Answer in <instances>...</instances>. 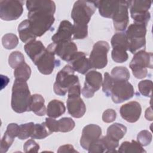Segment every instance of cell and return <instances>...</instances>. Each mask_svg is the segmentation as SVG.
Masks as SVG:
<instances>
[{
    "label": "cell",
    "instance_id": "obj_5",
    "mask_svg": "<svg viewBox=\"0 0 153 153\" xmlns=\"http://www.w3.org/2000/svg\"><path fill=\"white\" fill-rule=\"evenodd\" d=\"M129 67L136 78H145L148 74L147 68H152V53L145 50L137 51L134 54Z\"/></svg>",
    "mask_w": 153,
    "mask_h": 153
},
{
    "label": "cell",
    "instance_id": "obj_25",
    "mask_svg": "<svg viewBox=\"0 0 153 153\" xmlns=\"http://www.w3.org/2000/svg\"><path fill=\"white\" fill-rule=\"evenodd\" d=\"M18 32L21 41L24 43H27L36 39V36L32 33L29 20L22 21L18 26Z\"/></svg>",
    "mask_w": 153,
    "mask_h": 153
},
{
    "label": "cell",
    "instance_id": "obj_44",
    "mask_svg": "<svg viewBox=\"0 0 153 153\" xmlns=\"http://www.w3.org/2000/svg\"><path fill=\"white\" fill-rule=\"evenodd\" d=\"M145 118L148 120H150L152 121V115H149V108H147L146 111H145Z\"/></svg>",
    "mask_w": 153,
    "mask_h": 153
},
{
    "label": "cell",
    "instance_id": "obj_24",
    "mask_svg": "<svg viewBox=\"0 0 153 153\" xmlns=\"http://www.w3.org/2000/svg\"><path fill=\"white\" fill-rule=\"evenodd\" d=\"M66 108L63 102L54 99L51 100L47 107V114L49 117L56 118L65 112Z\"/></svg>",
    "mask_w": 153,
    "mask_h": 153
},
{
    "label": "cell",
    "instance_id": "obj_11",
    "mask_svg": "<svg viewBox=\"0 0 153 153\" xmlns=\"http://www.w3.org/2000/svg\"><path fill=\"white\" fill-rule=\"evenodd\" d=\"M23 1L17 0L0 1L1 19L5 21L18 19L23 13Z\"/></svg>",
    "mask_w": 153,
    "mask_h": 153
},
{
    "label": "cell",
    "instance_id": "obj_30",
    "mask_svg": "<svg viewBox=\"0 0 153 153\" xmlns=\"http://www.w3.org/2000/svg\"><path fill=\"white\" fill-rule=\"evenodd\" d=\"M111 76L114 81H128L130 75L127 68L124 66H116L112 69Z\"/></svg>",
    "mask_w": 153,
    "mask_h": 153
},
{
    "label": "cell",
    "instance_id": "obj_8",
    "mask_svg": "<svg viewBox=\"0 0 153 153\" xmlns=\"http://www.w3.org/2000/svg\"><path fill=\"white\" fill-rule=\"evenodd\" d=\"M112 50L111 57L117 63H123L127 60L128 56L127 51L128 50V42L124 32L115 33L111 39Z\"/></svg>",
    "mask_w": 153,
    "mask_h": 153
},
{
    "label": "cell",
    "instance_id": "obj_39",
    "mask_svg": "<svg viewBox=\"0 0 153 153\" xmlns=\"http://www.w3.org/2000/svg\"><path fill=\"white\" fill-rule=\"evenodd\" d=\"M87 151L89 153L106 152V147L102 137L99 138L92 144H91Z\"/></svg>",
    "mask_w": 153,
    "mask_h": 153
},
{
    "label": "cell",
    "instance_id": "obj_41",
    "mask_svg": "<svg viewBox=\"0 0 153 153\" xmlns=\"http://www.w3.org/2000/svg\"><path fill=\"white\" fill-rule=\"evenodd\" d=\"M117 114L115 110L112 109H108L105 111L102 114V120L106 123H110L115 121Z\"/></svg>",
    "mask_w": 153,
    "mask_h": 153
},
{
    "label": "cell",
    "instance_id": "obj_2",
    "mask_svg": "<svg viewBox=\"0 0 153 153\" xmlns=\"http://www.w3.org/2000/svg\"><path fill=\"white\" fill-rule=\"evenodd\" d=\"M32 95L26 81L15 79L11 94V105L13 110L17 113L30 111Z\"/></svg>",
    "mask_w": 153,
    "mask_h": 153
},
{
    "label": "cell",
    "instance_id": "obj_43",
    "mask_svg": "<svg viewBox=\"0 0 153 153\" xmlns=\"http://www.w3.org/2000/svg\"><path fill=\"white\" fill-rule=\"evenodd\" d=\"M57 152H78V151L74 149L72 145L67 144L60 146L57 150Z\"/></svg>",
    "mask_w": 153,
    "mask_h": 153
},
{
    "label": "cell",
    "instance_id": "obj_38",
    "mask_svg": "<svg viewBox=\"0 0 153 153\" xmlns=\"http://www.w3.org/2000/svg\"><path fill=\"white\" fill-rule=\"evenodd\" d=\"M152 134L148 130H142L137 136V141L142 146L149 145L152 141Z\"/></svg>",
    "mask_w": 153,
    "mask_h": 153
},
{
    "label": "cell",
    "instance_id": "obj_29",
    "mask_svg": "<svg viewBox=\"0 0 153 153\" xmlns=\"http://www.w3.org/2000/svg\"><path fill=\"white\" fill-rule=\"evenodd\" d=\"M31 75V69L25 62L22 63L14 69V75L15 79L27 81Z\"/></svg>",
    "mask_w": 153,
    "mask_h": 153
},
{
    "label": "cell",
    "instance_id": "obj_4",
    "mask_svg": "<svg viewBox=\"0 0 153 153\" xmlns=\"http://www.w3.org/2000/svg\"><path fill=\"white\" fill-rule=\"evenodd\" d=\"M79 83V78L70 65H65L57 74L53 90L57 95L65 96L73 85Z\"/></svg>",
    "mask_w": 153,
    "mask_h": 153
},
{
    "label": "cell",
    "instance_id": "obj_7",
    "mask_svg": "<svg viewBox=\"0 0 153 153\" xmlns=\"http://www.w3.org/2000/svg\"><path fill=\"white\" fill-rule=\"evenodd\" d=\"M66 102L68 113L74 118H79L84 116L86 112V106L81 98L80 84L78 83L68 90Z\"/></svg>",
    "mask_w": 153,
    "mask_h": 153
},
{
    "label": "cell",
    "instance_id": "obj_35",
    "mask_svg": "<svg viewBox=\"0 0 153 153\" xmlns=\"http://www.w3.org/2000/svg\"><path fill=\"white\" fill-rule=\"evenodd\" d=\"M58 121L59 131L66 133L69 132L74 129L75 124L74 121L69 117H63L60 119Z\"/></svg>",
    "mask_w": 153,
    "mask_h": 153
},
{
    "label": "cell",
    "instance_id": "obj_6",
    "mask_svg": "<svg viewBox=\"0 0 153 153\" xmlns=\"http://www.w3.org/2000/svg\"><path fill=\"white\" fill-rule=\"evenodd\" d=\"M146 26L143 24L134 23L131 24L126 30V36L128 42V50L134 54L138 50L145 47L146 44L145 36Z\"/></svg>",
    "mask_w": 153,
    "mask_h": 153
},
{
    "label": "cell",
    "instance_id": "obj_13",
    "mask_svg": "<svg viewBox=\"0 0 153 153\" xmlns=\"http://www.w3.org/2000/svg\"><path fill=\"white\" fill-rule=\"evenodd\" d=\"M134 93V88L128 81H114L111 96L114 103H121L133 97Z\"/></svg>",
    "mask_w": 153,
    "mask_h": 153
},
{
    "label": "cell",
    "instance_id": "obj_33",
    "mask_svg": "<svg viewBox=\"0 0 153 153\" xmlns=\"http://www.w3.org/2000/svg\"><path fill=\"white\" fill-rule=\"evenodd\" d=\"M34 126L35 124L33 122L20 125L19 133L17 137L20 140H25L31 137L33 131Z\"/></svg>",
    "mask_w": 153,
    "mask_h": 153
},
{
    "label": "cell",
    "instance_id": "obj_34",
    "mask_svg": "<svg viewBox=\"0 0 153 153\" xmlns=\"http://www.w3.org/2000/svg\"><path fill=\"white\" fill-rule=\"evenodd\" d=\"M24 62H25V57L20 51H13L9 56L8 64L13 69H16L17 66Z\"/></svg>",
    "mask_w": 153,
    "mask_h": 153
},
{
    "label": "cell",
    "instance_id": "obj_17",
    "mask_svg": "<svg viewBox=\"0 0 153 153\" xmlns=\"http://www.w3.org/2000/svg\"><path fill=\"white\" fill-rule=\"evenodd\" d=\"M142 108L136 101H131L122 105L120 109L121 117L126 121L131 123L136 122L140 118Z\"/></svg>",
    "mask_w": 153,
    "mask_h": 153
},
{
    "label": "cell",
    "instance_id": "obj_12",
    "mask_svg": "<svg viewBox=\"0 0 153 153\" xmlns=\"http://www.w3.org/2000/svg\"><path fill=\"white\" fill-rule=\"evenodd\" d=\"M56 44L51 43L45 48V51L34 64L38 71L44 75H50L54 70L56 65Z\"/></svg>",
    "mask_w": 153,
    "mask_h": 153
},
{
    "label": "cell",
    "instance_id": "obj_32",
    "mask_svg": "<svg viewBox=\"0 0 153 153\" xmlns=\"http://www.w3.org/2000/svg\"><path fill=\"white\" fill-rule=\"evenodd\" d=\"M19 43L18 37L13 33H9L4 35L2 38L3 47L7 50H11L16 47Z\"/></svg>",
    "mask_w": 153,
    "mask_h": 153
},
{
    "label": "cell",
    "instance_id": "obj_22",
    "mask_svg": "<svg viewBox=\"0 0 153 153\" xmlns=\"http://www.w3.org/2000/svg\"><path fill=\"white\" fill-rule=\"evenodd\" d=\"M45 48L41 41H37L36 39L26 43L24 46L26 53L33 63H35L41 56L45 51Z\"/></svg>",
    "mask_w": 153,
    "mask_h": 153
},
{
    "label": "cell",
    "instance_id": "obj_36",
    "mask_svg": "<svg viewBox=\"0 0 153 153\" xmlns=\"http://www.w3.org/2000/svg\"><path fill=\"white\" fill-rule=\"evenodd\" d=\"M138 88L140 94L145 97H151L152 90V81L145 79L138 83Z\"/></svg>",
    "mask_w": 153,
    "mask_h": 153
},
{
    "label": "cell",
    "instance_id": "obj_19",
    "mask_svg": "<svg viewBox=\"0 0 153 153\" xmlns=\"http://www.w3.org/2000/svg\"><path fill=\"white\" fill-rule=\"evenodd\" d=\"M77 51V46L72 41L56 44L55 54L66 62H69L74 54Z\"/></svg>",
    "mask_w": 153,
    "mask_h": 153
},
{
    "label": "cell",
    "instance_id": "obj_28",
    "mask_svg": "<svg viewBox=\"0 0 153 153\" xmlns=\"http://www.w3.org/2000/svg\"><path fill=\"white\" fill-rule=\"evenodd\" d=\"M118 151L122 153H146V151L143 148L137 141L132 140L131 142H123L120 146Z\"/></svg>",
    "mask_w": 153,
    "mask_h": 153
},
{
    "label": "cell",
    "instance_id": "obj_15",
    "mask_svg": "<svg viewBox=\"0 0 153 153\" xmlns=\"http://www.w3.org/2000/svg\"><path fill=\"white\" fill-rule=\"evenodd\" d=\"M129 5L130 1H119L118 7L112 17L115 30L122 32L127 28L129 22Z\"/></svg>",
    "mask_w": 153,
    "mask_h": 153
},
{
    "label": "cell",
    "instance_id": "obj_37",
    "mask_svg": "<svg viewBox=\"0 0 153 153\" xmlns=\"http://www.w3.org/2000/svg\"><path fill=\"white\" fill-rule=\"evenodd\" d=\"M114 81L112 76L108 72L104 74V79L102 82V90L106 96H110L111 93V90L114 85Z\"/></svg>",
    "mask_w": 153,
    "mask_h": 153
},
{
    "label": "cell",
    "instance_id": "obj_26",
    "mask_svg": "<svg viewBox=\"0 0 153 153\" xmlns=\"http://www.w3.org/2000/svg\"><path fill=\"white\" fill-rule=\"evenodd\" d=\"M126 132L127 127L124 125L115 123L108 127L106 136L115 141L119 142L125 136Z\"/></svg>",
    "mask_w": 153,
    "mask_h": 153
},
{
    "label": "cell",
    "instance_id": "obj_10",
    "mask_svg": "<svg viewBox=\"0 0 153 153\" xmlns=\"http://www.w3.org/2000/svg\"><path fill=\"white\" fill-rule=\"evenodd\" d=\"M109 50V44L105 41L96 42L90 53L88 60L91 68L100 69L108 64L107 54Z\"/></svg>",
    "mask_w": 153,
    "mask_h": 153
},
{
    "label": "cell",
    "instance_id": "obj_1",
    "mask_svg": "<svg viewBox=\"0 0 153 153\" xmlns=\"http://www.w3.org/2000/svg\"><path fill=\"white\" fill-rule=\"evenodd\" d=\"M27 17L32 33L36 37L43 35L54 22L56 4L54 1H27Z\"/></svg>",
    "mask_w": 153,
    "mask_h": 153
},
{
    "label": "cell",
    "instance_id": "obj_23",
    "mask_svg": "<svg viewBox=\"0 0 153 153\" xmlns=\"http://www.w3.org/2000/svg\"><path fill=\"white\" fill-rule=\"evenodd\" d=\"M44 103V99L41 94H34L32 95L29 110L30 111H32L36 115L44 116L47 112Z\"/></svg>",
    "mask_w": 153,
    "mask_h": 153
},
{
    "label": "cell",
    "instance_id": "obj_14",
    "mask_svg": "<svg viewBox=\"0 0 153 153\" xmlns=\"http://www.w3.org/2000/svg\"><path fill=\"white\" fill-rule=\"evenodd\" d=\"M102 82V75L99 72L90 71L87 72L84 85L81 90L83 96L87 99L93 97L94 93L100 89Z\"/></svg>",
    "mask_w": 153,
    "mask_h": 153
},
{
    "label": "cell",
    "instance_id": "obj_40",
    "mask_svg": "<svg viewBox=\"0 0 153 153\" xmlns=\"http://www.w3.org/2000/svg\"><path fill=\"white\" fill-rule=\"evenodd\" d=\"M39 149V145L33 139L27 140L23 145L25 152H38Z\"/></svg>",
    "mask_w": 153,
    "mask_h": 153
},
{
    "label": "cell",
    "instance_id": "obj_20",
    "mask_svg": "<svg viewBox=\"0 0 153 153\" xmlns=\"http://www.w3.org/2000/svg\"><path fill=\"white\" fill-rule=\"evenodd\" d=\"M69 63L75 71L81 74H85L91 68L88 59L85 56L84 52H76Z\"/></svg>",
    "mask_w": 153,
    "mask_h": 153
},
{
    "label": "cell",
    "instance_id": "obj_27",
    "mask_svg": "<svg viewBox=\"0 0 153 153\" xmlns=\"http://www.w3.org/2000/svg\"><path fill=\"white\" fill-rule=\"evenodd\" d=\"M16 137H17V133L16 131L11 128L7 127V130L5 131L1 141L0 152L1 153L7 152Z\"/></svg>",
    "mask_w": 153,
    "mask_h": 153
},
{
    "label": "cell",
    "instance_id": "obj_21",
    "mask_svg": "<svg viewBox=\"0 0 153 153\" xmlns=\"http://www.w3.org/2000/svg\"><path fill=\"white\" fill-rule=\"evenodd\" d=\"M94 4L96 8L99 9L101 16L105 18H112L118 7L119 1L100 0L94 1Z\"/></svg>",
    "mask_w": 153,
    "mask_h": 153
},
{
    "label": "cell",
    "instance_id": "obj_31",
    "mask_svg": "<svg viewBox=\"0 0 153 153\" xmlns=\"http://www.w3.org/2000/svg\"><path fill=\"white\" fill-rule=\"evenodd\" d=\"M51 133L44 122L41 124H35L33 131L30 137L33 139H43Z\"/></svg>",
    "mask_w": 153,
    "mask_h": 153
},
{
    "label": "cell",
    "instance_id": "obj_18",
    "mask_svg": "<svg viewBox=\"0 0 153 153\" xmlns=\"http://www.w3.org/2000/svg\"><path fill=\"white\" fill-rule=\"evenodd\" d=\"M73 35V25L68 20L60 22L57 32L51 37L53 42L58 44L62 42L71 41Z\"/></svg>",
    "mask_w": 153,
    "mask_h": 153
},
{
    "label": "cell",
    "instance_id": "obj_16",
    "mask_svg": "<svg viewBox=\"0 0 153 153\" xmlns=\"http://www.w3.org/2000/svg\"><path fill=\"white\" fill-rule=\"evenodd\" d=\"M102 128L98 125L90 124L85 126L82 131L80 139V145L85 150H88L89 146L94 142L100 137Z\"/></svg>",
    "mask_w": 153,
    "mask_h": 153
},
{
    "label": "cell",
    "instance_id": "obj_42",
    "mask_svg": "<svg viewBox=\"0 0 153 153\" xmlns=\"http://www.w3.org/2000/svg\"><path fill=\"white\" fill-rule=\"evenodd\" d=\"M45 123L49 129V130L51 132H58L59 131V126H58V121L56 120L53 118H46Z\"/></svg>",
    "mask_w": 153,
    "mask_h": 153
},
{
    "label": "cell",
    "instance_id": "obj_3",
    "mask_svg": "<svg viewBox=\"0 0 153 153\" xmlns=\"http://www.w3.org/2000/svg\"><path fill=\"white\" fill-rule=\"evenodd\" d=\"M96 9L94 1H76L73 6L71 17L74 26L88 27L91 16Z\"/></svg>",
    "mask_w": 153,
    "mask_h": 153
},
{
    "label": "cell",
    "instance_id": "obj_9",
    "mask_svg": "<svg viewBox=\"0 0 153 153\" xmlns=\"http://www.w3.org/2000/svg\"><path fill=\"white\" fill-rule=\"evenodd\" d=\"M151 1L134 0L130 1V13L134 23L143 24L147 26L151 15L149 9L151 6Z\"/></svg>",
    "mask_w": 153,
    "mask_h": 153
}]
</instances>
